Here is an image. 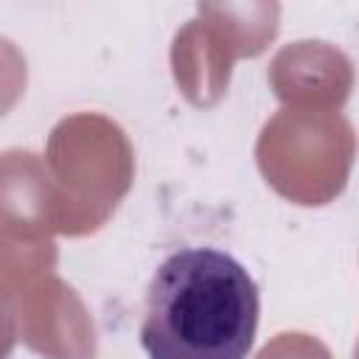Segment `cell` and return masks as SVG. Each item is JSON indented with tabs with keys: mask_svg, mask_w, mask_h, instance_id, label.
<instances>
[{
	"mask_svg": "<svg viewBox=\"0 0 359 359\" xmlns=\"http://www.w3.org/2000/svg\"><path fill=\"white\" fill-rule=\"evenodd\" d=\"M258 314L261 294L241 261L188 247L151 275L140 345L149 359H247Z\"/></svg>",
	"mask_w": 359,
	"mask_h": 359,
	"instance_id": "6da1fadb",
	"label": "cell"
}]
</instances>
